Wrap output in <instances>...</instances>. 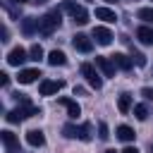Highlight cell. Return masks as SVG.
Masks as SVG:
<instances>
[{
    "label": "cell",
    "mask_w": 153,
    "mask_h": 153,
    "mask_svg": "<svg viewBox=\"0 0 153 153\" xmlns=\"http://www.w3.org/2000/svg\"><path fill=\"white\" fill-rule=\"evenodd\" d=\"M60 22H62L60 10H50L48 14H43V17L38 19V31H41L43 36H50L55 29H60Z\"/></svg>",
    "instance_id": "cell-1"
},
{
    "label": "cell",
    "mask_w": 153,
    "mask_h": 153,
    "mask_svg": "<svg viewBox=\"0 0 153 153\" xmlns=\"http://www.w3.org/2000/svg\"><path fill=\"white\" fill-rule=\"evenodd\" d=\"M33 115H41V110L29 103V105H22V108L10 110V112L5 115V120H7L10 124H19V122H24V120H29V117H33Z\"/></svg>",
    "instance_id": "cell-2"
},
{
    "label": "cell",
    "mask_w": 153,
    "mask_h": 153,
    "mask_svg": "<svg viewBox=\"0 0 153 153\" xmlns=\"http://www.w3.org/2000/svg\"><path fill=\"white\" fill-rule=\"evenodd\" d=\"M62 10H65V12H69V14H72V19H74L76 24H86V22H88V12H86L81 5L72 2V0H65V2H62Z\"/></svg>",
    "instance_id": "cell-3"
},
{
    "label": "cell",
    "mask_w": 153,
    "mask_h": 153,
    "mask_svg": "<svg viewBox=\"0 0 153 153\" xmlns=\"http://www.w3.org/2000/svg\"><path fill=\"white\" fill-rule=\"evenodd\" d=\"M65 136L69 139H81V141H91V127L88 124H65Z\"/></svg>",
    "instance_id": "cell-4"
},
{
    "label": "cell",
    "mask_w": 153,
    "mask_h": 153,
    "mask_svg": "<svg viewBox=\"0 0 153 153\" xmlns=\"http://www.w3.org/2000/svg\"><path fill=\"white\" fill-rule=\"evenodd\" d=\"M81 76H84V79H86V84H88L91 88H96V91L103 86L100 74H98V72H96V67H93V65H88V62H84V65H81Z\"/></svg>",
    "instance_id": "cell-5"
},
{
    "label": "cell",
    "mask_w": 153,
    "mask_h": 153,
    "mask_svg": "<svg viewBox=\"0 0 153 153\" xmlns=\"http://www.w3.org/2000/svg\"><path fill=\"white\" fill-rule=\"evenodd\" d=\"M72 45H74L79 53H91V50H93V41H91L86 33H76V36L72 38Z\"/></svg>",
    "instance_id": "cell-6"
},
{
    "label": "cell",
    "mask_w": 153,
    "mask_h": 153,
    "mask_svg": "<svg viewBox=\"0 0 153 153\" xmlns=\"http://www.w3.org/2000/svg\"><path fill=\"white\" fill-rule=\"evenodd\" d=\"M26 60H31V57H26V50L24 48H12L10 50V55H7V65H12V67H19V65H24Z\"/></svg>",
    "instance_id": "cell-7"
},
{
    "label": "cell",
    "mask_w": 153,
    "mask_h": 153,
    "mask_svg": "<svg viewBox=\"0 0 153 153\" xmlns=\"http://www.w3.org/2000/svg\"><path fill=\"white\" fill-rule=\"evenodd\" d=\"M65 86V81H53V79H43L41 81V86H38V93L41 96H53V93H57L60 88Z\"/></svg>",
    "instance_id": "cell-8"
},
{
    "label": "cell",
    "mask_w": 153,
    "mask_h": 153,
    "mask_svg": "<svg viewBox=\"0 0 153 153\" xmlns=\"http://www.w3.org/2000/svg\"><path fill=\"white\" fill-rule=\"evenodd\" d=\"M0 139H2L5 148H7V153H19V139H17V136H14L10 129L0 131Z\"/></svg>",
    "instance_id": "cell-9"
},
{
    "label": "cell",
    "mask_w": 153,
    "mask_h": 153,
    "mask_svg": "<svg viewBox=\"0 0 153 153\" xmlns=\"http://www.w3.org/2000/svg\"><path fill=\"white\" fill-rule=\"evenodd\" d=\"M96 67L103 72V76H115V62H112L110 57L96 55Z\"/></svg>",
    "instance_id": "cell-10"
},
{
    "label": "cell",
    "mask_w": 153,
    "mask_h": 153,
    "mask_svg": "<svg viewBox=\"0 0 153 153\" xmlns=\"http://www.w3.org/2000/svg\"><path fill=\"white\" fill-rule=\"evenodd\" d=\"M93 38H96V43H100V45H110V43H112V33H110V29H105V26H96V29H93Z\"/></svg>",
    "instance_id": "cell-11"
},
{
    "label": "cell",
    "mask_w": 153,
    "mask_h": 153,
    "mask_svg": "<svg viewBox=\"0 0 153 153\" xmlns=\"http://www.w3.org/2000/svg\"><path fill=\"white\" fill-rule=\"evenodd\" d=\"M110 60L115 62V67H120V69H124V72H129V69H131V65H134V60H131V57H127L124 53H115Z\"/></svg>",
    "instance_id": "cell-12"
},
{
    "label": "cell",
    "mask_w": 153,
    "mask_h": 153,
    "mask_svg": "<svg viewBox=\"0 0 153 153\" xmlns=\"http://www.w3.org/2000/svg\"><path fill=\"white\" fill-rule=\"evenodd\" d=\"M36 31H38V19L24 17V19H22V33H24V36H33Z\"/></svg>",
    "instance_id": "cell-13"
},
{
    "label": "cell",
    "mask_w": 153,
    "mask_h": 153,
    "mask_svg": "<svg viewBox=\"0 0 153 153\" xmlns=\"http://www.w3.org/2000/svg\"><path fill=\"white\" fill-rule=\"evenodd\" d=\"M26 141H29V146L38 148V146H43V143H45V136H43V131H41V129H31V131H26Z\"/></svg>",
    "instance_id": "cell-14"
},
{
    "label": "cell",
    "mask_w": 153,
    "mask_h": 153,
    "mask_svg": "<svg viewBox=\"0 0 153 153\" xmlns=\"http://www.w3.org/2000/svg\"><path fill=\"white\" fill-rule=\"evenodd\" d=\"M136 38H139L143 45H153V29H151V26H139V29H136Z\"/></svg>",
    "instance_id": "cell-15"
},
{
    "label": "cell",
    "mask_w": 153,
    "mask_h": 153,
    "mask_svg": "<svg viewBox=\"0 0 153 153\" xmlns=\"http://www.w3.org/2000/svg\"><path fill=\"white\" fill-rule=\"evenodd\" d=\"M96 17L103 19V22H108V24H115L117 22V14L112 10H108V7H96Z\"/></svg>",
    "instance_id": "cell-16"
},
{
    "label": "cell",
    "mask_w": 153,
    "mask_h": 153,
    "mask_svg": "<svg viewBox=\"0 0 153 153\" xmlns=\"http://www.w3.org/2000/svg\"><path fill=\"white\" fill-rule=\"evenodd\" d=\"M48 65H53V67H62V65H67L65 53H62V50H53V53L48 55Z\"/></svg>",
    "instance_id": "cell-17"
},
{
    "label": "cell",
    "mask_w": 153,
    "mask_h": 153,
    "mask_svg": "<svg viewBox=\"0 0 153 153\" xmlns=\"http://www.w3.org/2000/svg\"><path fill=\"white\" fill-rule=\"evenodd\" d=\"M36 76H41L38 69H22L19 72V84H31V81H36Z\"/></svg>",
    "instance_id": "cell-18"
},
{
    "label": "cell",
    "mask_w": 153,
    "mask_h": 153,
    "mask_svg": "<svg viewBox=\"0 0 153 153\" xmlns=\"http://www.w3.org/2000/svg\"><path fill=\"white\" fill-rule=\"evenodd\" d=\"M60 103L67 108V112H69V117H79L81 115V108L74 103V100H69V98H60Z\"/></svg>",
    "instance_id": "cell-19"
},
{
    "label": "cell",
    "mask_w": 153,
    "mask_h": 153,
    "mask_svg": "<svg viewBox=\"0 0 153 153\" xmlns=\"http://www.w3.org/2000/svg\"><path fill=\"white\" fill-rule=\"evenodd\" d=\"M117 108H120L122 115H127V112L131 110V96H129V93H122L120 100H117Z\"/></svg>",
    "instance_id": "cell-20"
},
{
    "label": "cell",
    "mask_w": 153,
    "mask_h": 153,
    "mask_svg": "<svg viewBox=\"0 0 153 153\" xmlns=\"http://www.w3.org/2000/svg\"><path fill=\"white\" fill-rule=\"evenodd\" d=\"M134 129L131 127H127V124H122V127H117V139H122V141H134Z\"/></svg>",
    "instance_id": "cell-21"
},
{
    "label": "cell",
    "mask_w": 153,
    "mask_h": 153,
    "mask_svg": "<svg viewBox=\"0 0 153 153\" xmlns=\"http://www.w3.org/2000/svg\"><path fill=\"white\" fill-rule=\"evenodd\" d=\"M136 17H139L141 22H146V24H153V7H141V10L136 12Z\"/></svg>",
    "instance_id": "cell-22"
},
{
    "label": "cell",
    "mask_w": 153,
    "mask_h": 153,
    "mask_svg": "<svg viewBox=\"0 0 153 153\" xmlns=\"http://www.w3.org/2000/svg\"><path fill=\"white\" fill-rule=\"evenodd\" d=\"M134 115H136V120L143 122V120L148 117V108H146V105H134Z\"/></svg>",
    "instance_id": "cell-23"
},
{
    "label": "cell",
    "mask_w": 153,
    "mask_h": 153,
    "mask_svg": "<svg viewBox=\"0 0 153 153\" xmlns=\"http://www.w3.org/2000/svg\"><path fill=\"white\" fill-rule=\"evenodd\" d=\"M29 55H31V60H36V62H38V60L43 57V48H41L38 43H36V45H31V50H29Z\"/></svg>",
    "instance_id": "cell-24"
},
{
    "label": "cell",
    "mask_w": 153,
    "mask_h": 153,
    "mask_svg": "<svg viewBox=\"0 0 153 153\" xmlns=\"http://www.w3.org/2000/svg\"><path fill=\"white\" fill-rule=\"evenodd\" d=\"M131 60H134V62H136L139 67H143V65H146V57H143V55H141L139 50H131Z\"/></svg>",
    "instance_id": "cell-25"
},
{
    "label": "cell",
    "mask_w": 153,
    "mask_h": 153,
    "mask_svg": "<svg viewBox=\"0 0 153 153\" xmlns=\"http://www.w3.org/2000/svg\"><path fill=\"white\" fill-rule=\"evenodd\" d=\"M98 136H100L103 141H105V139H110V134H108V124H105V122H100V124H98Z\"/></svg>",
    "instance_id": "cell-26"
},
{
    "label": "cell",
    "mask_w": 153,
    "mask_h": 153,
    "mask_svg": "<svg viewBox=\"0 0 153 153\" xmlns=\"http://www.w3.org/2000/svg\"><path fill=\"white\" fill-rule=\"evenodd\" d=\"M0 36H2V38H0L2 43H7V41H10V31H7V26H2V29H0Z\"/></svg>",
    "instance_id": "cell-27"
},
{
    "label": "cell",
    "mask_w": 153,
    "mask_h": 153,
    "mask_svg": "<svg viewBox=\"0 0 153 153\" xmlns=\"http://www.w3.org/2000/svg\"><path fill=\"white\" fill-rule=\"evenodd\" d=\"M141 96H143V98H148V100H151V98H153V88H143V91H141Z\"/></svg>",
    "instance_id": "cell-28"
},
{
    "label": "cell",
    "mask_w": 153,
    "mask_h": 153,
    "mask_svg": "<svg viewBox=\"0 0 153 153\" xmlns=\"http://www.w3.org/2000/svg\"><path fill=\"white\" fill-rule=\"evenodd\" d=\"M0 84H2V86H7V84H10V76H7V74H5V72H2V74H0Z\"/></svg>",
    "instance_id": "cell-29"
},
{
    "label": "cell",
    "mask_w": 153,
    "mask_h": 153,
    "mask_svg": "<svg viewBox=\"0 0 153 153\" xmlns=\"http://www.w3.org/2000/svg\"><path fill=\"white\" fill-rule=\"evenodd\" d=\"M84 93H86V91H84L81 86H74V96H84Z\"/></svg>",
    "instance_id": "cell-30"
},
{
    "label": "cell",
    "mask_w": 153,
    "mask_h": 153,
    "mask_svg": "<svg viewBox=\"0 0 153 153\" xmlns=\"http://www.w3.org/2000/svg\"><path fill=\"white\" fill-rule=\"evenodd\" d=\"M122 153H139V151H136V148H134V146H129V148H124V151H122Z\"/></svg>",
    "instance_id": "cell-31"
},
{
    "label": "cell",
    "mask_w": 153,
    "mask_h": 153,
    "mask_svg": "<svg viewBox=\"0 0 153 153\" xmlns=\"http://www.w3.org/2000/svg\"><path fill=\"white\" fill-rule=\"evenodd\" d=\"M10 2H17V5H24L26 0H10Z\"/></svg>",
    "instance_id": "cell-32"
},
{
    "label": "cell",
    "mask_w": 153,
    "mask_h": 153,
    "mask_svg": "<svg viewBox=\"0 0 153 153\" xmlns=\"http://www.w3.org/2000/svg\"><path fill=\"white\" fill-rule=\"evenodd\" d=\"M33 2H38V5H43V2H45V0H33Z\"/></svg>",
    "instance_id": "cell-33"
},
{
    "label": "cell",
    "mask_w": 153,
    "mask_h": 153,
    "mask_svg": "<svg viewBox=\"0 0 153 153\" xmlns=\"http://www.w3.org/2000/svg\"><path fill=\"white\" fill-rule=\"evenodd\" d=\"M105 2H117V0H105Z\"/></svg>",
    "instance_id": "cell-34"
},
{
    "label": "cell",
    "mask_w": 153,
    "mask_h": 153,
    "mask_svg": "<svg viewBox=\"0 0 153 153\" xmlns=\"http://www.w3.org/2000/svg\"><path fill=\"white\" fill-rule=\"evenodd\" d=\"M105 153H115V151H105Z\"/></svg>",
    "instance_id": "cell-35"
},
{
    "label": "cell",
    "mask_w": 153,
    "mask_h": 153,
    "mask_svg": "<svg viewBox=\"0 0 153 153\" xmlns=\"http://www.w3.org/2000/svg\"><path fill=\"white\" fill-rule=\"evenodd\" d=\"M151 151H153V143H151Z\"/></svg>",
    "instance_id": "cell-36"
}]
</instances>
